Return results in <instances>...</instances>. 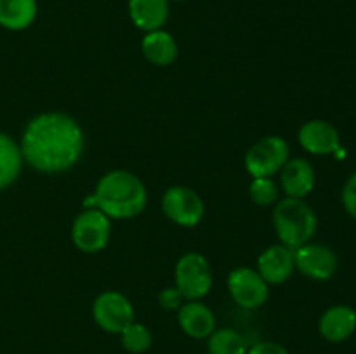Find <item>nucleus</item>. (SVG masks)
Segmentation results:
<instances>
[{
  "label": "nucleus",
  "mask_w": 356,
  "mask_h": 354,
  "mask_svg": "<svg viewBox=\"0 0 356 354\" xmlns=\"http://www.w3.org/2000/svg\"><path fill=\"white\" fill-rule=\"evenodd\" d=\"M86 137L75 118L59 111L37 115L21 135L23 162L38 172L59 174L76 165Z\"/></svg>",
  "instance_id": "obj_1"
},
{
  "label": "nucleus",
  "mask_w": 356,
  "mask_h": 354,
  "mask_svg": "<svg viewBox=\"0 0 356 354\" xmlns=\"http://www.w3.org/2000/svg\"><path fill=\"white\" fill-rule=\"evenodd\" d=\"M96 208L110 219H132L145 210L148 193L136 174L127 170H111L104 174L92 193Z\"/></svg>",
  "instance_id": "obj_2"
},
{
  "label": "nucleus",
  "mask_w": 356,
  "mask_h": 354,
  "mask_svg": "<svg viewBox=\"0 0 356 354\" xmlns=\"http://www.w3.org/2000/svg\"><path fill=\"white\" fill-rule=\"evenodd\" d=\"M273 226L282 245L296 250L315 236L318 219L302 198H285L275 205Z\"/></svg>",
  "instance_id": "obj_3"
},
{
  "label": "nucleus",
  "mask_w": 356,
  "mask_h": 354,
  "mask_svg": "<svg viewBox=\"0 0 356 354\" xmlns=\"http://www.w3.org/2000/svg\"><path fill=\"white\" fill-rule=\"evenodd\" d=\"M174 280L184 301H200L212 288V267L202 253H184L176 264Z\"/></svg>",
  "instance_id": "obj_4"
},
{
  "label": "nucleus",
  "mask_w": 356,
  "mask_h": 354,
  "mask_svg": "<svg viewBox=\"0 0 356 354\" xmlns=\"http://www.w3.org/2000/svg\"><path fill=\"white\" fill-rule=\"evenodd\" d=\"M291 148L280 135H266L249 148L245 169L252 177H271L289 162Z\"/></svg>",
  "instance_id": "obj_5"
},
{
  "label": "nucleus",
  "mask_w": 356,
  "mask_h": 354,
  "mask_svg": "<svg viewBox=\"0 0 356 354\" xmlns=\"http://www.w3.org/2000/svg\"><path fill=\"white\" fill-rule=\"evenodd\" d=\"M111 235V222L99 208H86L79 214L72 226L73 245L86 253H97L108 246Z\"/></svg>",
  "instance_id": "obj_6"
},
{
  "label": "nucleus",
  "mask_w": 356,
  "mask_h": 354,
  "mask_svg": "<svg viewBox=\"0 0 356 354\" xmlns=\"http://www.w3.org/2000/svg\"><path fill=\"white\" fill-rule=\"evenodd\" d=\"M162 210L174 224L193 228L204 219L205 205L200 194L191 187L172 186L163 193Z\"/></svg>",
  "instance_id": "obj_7"
},
{
  "label": "nucleus",
  "mask_w": 356,
  "mask_h": 354,
  "mask_svg": "<svg viewBox=\"0 0 356 354\" xmlns=\"http://www.w3.org/2000/svg\"><path fill=\"white\" fill-rule=\"evenodd\" d=\"M92 318L99 328L120 335L134 321V307L120 292L108 290L97 295L92 304Z\"/></svg>",
  "instance_id": "obj_8"
},
{
  "label": "nucleus",
  "mask_w": 356,
  "mask_h": 354,
  "mask_svg": "<svg viewBox=\"0 0 356 354\" xmlns=\"http://www.w3.org/2000/svg\"><path fill=\"white\" fill-rule=\"evenodd\" d=\"M228 292L243 309H257L270 297V288L257 269L236 267L228 274Z\"/></svg>",
  "instance_id": "obj_9"
},
{
  "label": "nucleus",
  "mask_w": 356,
  "mask_h": 354,
  "mask_svg": "<svg viewBox=\"0 0 356 354\" xmlns=\"http://www.w3.org/2000/svg\"><path fill=\"white\" fill-rule=\"evenodd\" d=\"M296 269L316 281H325L336 274L337 255L332 248L320 243H305L294 250Z\"/></svg>",
  "instance_id": "obj_10"
},
{
  "label": "nucleus",
  "mask_w": 356,
  "mask_h": 354,
  "mask_svg": "<svg viewBox=\"0 0 356 354\" xmlns=\"http://www.w3.org/2000/svg\"><path fill=\"white\" fill-rule=\"evenodd\" d=\"M299 144L312 155H334L341 149V135L330 121L309 120L299 128Z\"/></svg>",
  "instance_id": "obj_11"
},
{
  "label": "nucleus",
  "mask_w": 356,
  "mask_h": 354,
  "mask_svg": "<svg viewBox=\"0 0 356 354\" xmlns=\"http://www.w3.org/2000/svg\"><path fill=\"white\" fill-rule=\"evenodd\" d=\"M296 269L294 250L285 245H271L257 259V273L268 285H282Z\"/></svg>",
  "instance_id": "obj_12"
},
{
  "label": "nucleus",
  "mask_w": 356,
  "mask_h": 354,
  "mask_svg": "<svg viewBox=\"0 0 356 354\" xmlns=\"http://www.w3.org/2000/svg\"><path fill=\"white\" fill-rule=\"evenodd\" d=\"M177 323L191 339H207L216 330V316L200 301H186L177 309Z\"/></svg>",
  "instance_id": "obj_13"
},
{
  "label": "nucleus",
  "mask_w": 356,
  "mask_h": 354,
  "mask_svg": "<svg viewBox=\"0 0 356 354\" xmlns=\"http://www.w3.org/2000/svg\"><path fill=\"white\" fill-rule=\"evenodd\" d=\"M282 189L289 198H305L315 187V169L305 158H289V162L282 167Z\"/></svg>",
  "instance_id": "obj_14"
},
{
  "label": "nucleus",
  "mask_w": 356,
  "mask_h": 354,
  "mask_svg": "<svg viewBox=\"0 0 356 354\" xmlns=\"http://www.w3.org/2000/svg\"><path fill=\"white\" fill-rule=\"evenodd\" d=\"M318 330L329 342H344L356 330V311L350 305H332L320 318Z\"/></svg>",
  "instance_id": "obj_15"
},
{
  "label": "nucleus",
  "mask_w": 356,
  "mask_h": 354,
  "mask_svg": "<svg viewBox=\"0 0 356 354\" xmlns=\"http://www.w3.org/2000/svg\"><path fill=\"white\" fill-rule=\"evenodd\" d=\"M129 16L146 33L160 30L169 19V0H129Z\"/></svg>",
  "instance_id": "obj_16"
},
{
  "label": "nucleus",
  "mask_w": 356,
  "mask_h": 354,
  "mask_svg": "<svg viewBox=\"0 0 356 354\" xmlns=\"http://www.w3.org/2000/svg\"><path fill=\"white\" fill-rule=\"evenodd\" d=\"M143 56L155 66H169L177 59V42L163 28L148 31L141 42Z\"/></svg>",
  "instance_id": "obj_17"
},
{
  "label": "nucleus",
  "mask_w": 356,
  "mask_h": 354,
  "mask_svg": "<svg viewBox=\"0 0 356 354\" xmlns=\"http://www.w3.org/2000/svg\"><path fill=\"white\" fill-rule=\"evenodd\" d=\"M37 0H0V26L6 30H26L37 19Z\"/></svg>",
  "instance_id": "obj_18"
},
{
  "label": "nucleus",
  "mask_w": 356,
  "mask_h": 354,
  "mask_svg": "<svg viewBox=\"0 0 356 354\" xmlns=\"http://www.w3.org/2000/svg\"><path fill=\"white\" fill-rule=\"evenodd\" d=\"M23 155L19 144L10 135L0 132V191L9 187L19 177Z\"/></svg>",
  "instance_id": "obj_19"
},
{
  "label": "nucleus",
  "mask_w": 356,
  "mask_h": 354,
  "mask_svg": "<svg viewBox=\"0 0 356 354\" xmlns=\"http://www.w3.org/2000/svg\"><path fill=\"white\" fill-rule=\"evenodd\" d=\"M207 339L211 354H247V349H249L242 333L233 328L214 330Z\"/></svg>",
  "instance_id": "obj_20"
},
{
  "label": "nucleus",
  "mask_w": 356,
  "mask_h": 354,
  "mask_svg": "<svg viewBox=\"0 0 356 354\" xmlns=\"http://www.w3.org/2000/svg\"><path fill=\"white\" fill-rule=\"evenodd\" d=\"M120 340H122V346H124L129 353L141 354L149 349L153 339L149 330L146 328L143 323L132 321L131 325L120 333Z\"/></svg>",
  "instance_id": "obj_21"
},
{
  "label": "nucleus",
  "mask_w": 356,
  "mask_h": 354,
  "mask_svg": "<svg viewBox=\"0 0 356 354\" xmlns=\"http://www.w3.org/2000/svg\"><path fill=\"white\" fill-rule=\"evenodd\" d=\"M250 200L259 207H270L278 200V186L271 177H254L249 186Z\"/></svg>",
  "instance_id": "obj_22"
},
{
  "label": "nucleus",
  "mask_w": 356,
  "mask_h": 354,
  "mask_svg": "<svg viewBox=\"0 0 356 354\" xmlns=\"http://www.w3.org/2000/svg\"><path fill=\"white\" fill-rule=\"evenodd\" d=\"M343 205L348 214L356 219V172L346 180L343 187Z\"/></svg>",
  "instance_id": "obj_23"
},
{
  "label": "nucleus",
  "mask_w": 356,
  "mask_h": 354,
  "mask_svg": "<svg viewBox=\"0 0 356 354\" xmlns=\"http://www.w3.org/2000/svg\"><path fill=\"white\" fill-rule=\"evenodd\" d=\"M183 295L179 294V290H177L176 287L165 288V290L160 292L159 295L160 305H162L163 309H167V311H176V309H179L181 305H183Z\"/></svg>",
  "instance_id": "obj_24"
},
{
  "label": "nucleus",
  "mask_w": 356,
  "mask_h": 354,
  "mask_svg": "<svg viewBox=\"0 0 356 354\" xmlns=\"http://www.w3.org/2000/svg\"><path fill=\"white\" fill-rule=\"evenodd\" d=\"M247 354H289V351L280 344L264 340V342H257L252 347H249Z\"/></svg>",
  "instance_id": "obj_25"
},
{
  "label": "nucleus",
  "mask_w": 356,
  "mask_h": 354,
  "mask_svg": "<svg viewBox=\"0 0 356 354\" xmlns=\"http://www.w3.org/2000/svg\"><path fill=\"white\" fill-rule=\"evenodd\" d=\"M177 2H183V0H177Z\"/></svg>",
  "instance_id": "obj_26"
}]
</instances>
